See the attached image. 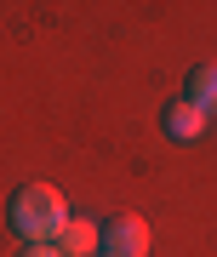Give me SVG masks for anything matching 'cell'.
<instances>
[{"mask_svg": "<svg viewBox=\"0 0 217 257\" xmlns=\"http://www.w3.org/2000/svg\"><path fill=\"white\" fill-rule=\"evenodd\" d=\"M6 217H12V229H18L23 240H63V229H69V200H63L52 183H23L18 194H12Z\"/></svg>", "mask_w": 217, "mask_h": 257, "instance_id": "6da1fadb", "label": "cell"}, {"mask_svg": "<svg viewBox=\"0 0 217 257\" xmlns=\"http://www.w3.org/2000/svg\"><path fill=\"white\" fill-rule=\"evenodd\" d=\"M149 223L137 217V211H120V217H108V229H103V246L108 257H149Z\"/></svg>", "mask_w": 217, "mask_h": 257, "instance_id": "7a4b0ae2", "label": "cell"}, {"mask_svg": "<svg viewBox=\"0 0 217 257\" xmlns=\"http://www.w3.org/2000/svg\"><path fill=\"white\" fill-rule=\"evenodd\" d=\"M160 126H166V138H177V143H189V138H200V132L211 126V120L200 114V109H194L189 97H177V103H166V120H160Z\"/></svg>", "mask_w": 217, "mask_h": 257, "instance_id": "3957f363", "label": "cell"}, {"mask_svg": "<svg viewBox=\"0 0 217 257\" xmlns=\"http://www.w3.org/2000/svg\"><path fill=\"white\" fill-rule=\"evenodd\" d=\"M103 246V229L91 217H69V229H63V257H97Z\"/></svg>", "mask_w": 217, "mask_h": 257, "instance_id": "277c9868", "label": "cell"}, {"mask_svg": "<svg viewBox=\"0 0 217 257\" xmlns=\"http://www.w3.org/2000/svg\"><path fill=\"white\" fill-rule=\"evenodd\" d=\"M189 103H194L206 120L217 114V63H194V69H189Z\"/></svg>", "mask_w": 217, "mask_h": 257, "instance_id": "5b68a950", "label": "cell"}, {"mask_svg": "<svg viewBox=\"0 0 217 257\" xmlns=\"http://www.w3.org/2000/svg\"><path fill=\"white\" fill-rule=\"evenodd\" d=\"M18 257H63V246H52V240H29Z\"/></svg>", "mask_w": 217, "mask_h": 257, "instance_id": "8992f818", "label": "cell"}, {"mask_svg": "<svg viewBox=\"0 0 217 257\" xmlns=\"http://www.w3.org/2000/svg\"><path fill=\"white\" fill-rule=\"evenodd\" d=\"M97 257H108V251H97Z\"/></svg>", "mask_w": 217, "mask_h": 257, "instance_id": "52a82bcc", "label": "cell"}]
</instances>
